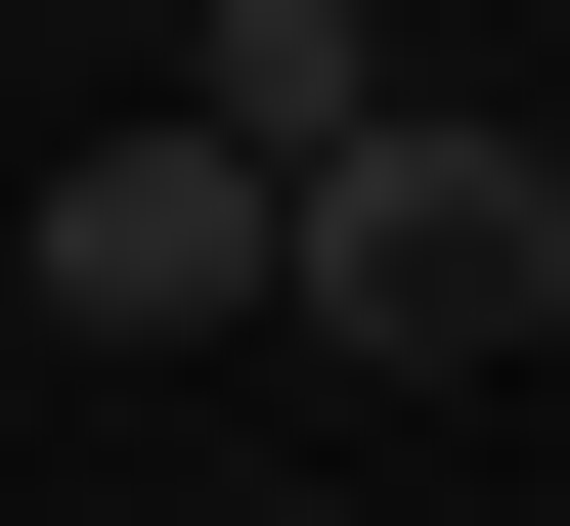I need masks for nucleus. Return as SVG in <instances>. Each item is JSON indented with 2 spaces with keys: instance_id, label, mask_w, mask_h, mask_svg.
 I'll return each mask as SVG.
<instances>
[{
  "instance_id": "nucleus-1",
  "label": "nucleus",
  "mask_w": 570,
  "mask_h": 526,
  "mask_svg": "<svg viewBox=\"0 0 570 526\" xmlns=\"http://www.w3.org/2000/svg\"><path fill=\"white\" fill-rule=\"evenodd\" d=\"M264 307L307 351H570V176L483 132V88H395L352 176H264Z\"/></svg>"
},
{
  "instance_id": "nucleus-2",
  "label": "nucleus",
  "mask_w": 570,
  "mask_h": 526,
  "mask_svg": "<svg viewBox=\"0 0 570 526\" xmlns=\"http://www.w3.org/2000/svg\"><path fill=\"white\" fill-rule=\"evenodd\" d=\"M0 307H132V351H264V176H219L176 88H132V132H88L45 220H0Z\"/></svg>"
},
{
  "instance_id": "nucleus-3",
  "label": "nucleus",
  "mask_w": 570,
  "mask_h": 526,
  "mask_svg": "<svg viewBox=\"0 0 570 526\" xmlns=\"http://www.w3.org/2000/svg\"><path fill=\"white\" fill-rule=\"evenodd\" d=\"M527 176H570V132H527Z\"/></svg>"
}]
</instances>
